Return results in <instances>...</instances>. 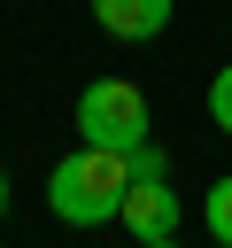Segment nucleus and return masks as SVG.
Here are the masks:
<instances>
[{"instance_id":"nucleus-5","label":"nucleus","mask_w":232,"mask_h":248,"mask_svg":"<svg viewBox=\"0 0 232 248\" xmlns=\"http://www.w3.org/2000/svg\"><path fill=\"white\" fill-rule=\"evenodd\" d=\"M201 217H209V232L232 248V178H217V186L201 194Z\"/></svg>"},{"instance_id":"nucleus-2","label":"nucleus","mask_w":232,"mask_h":248,"mask_svg":"<svg viewBox=\"0 0 232 248\" xmlns=\"http://www.w3.org/2000/svg\"><path fill=\"white\" fill-rule=\"evenodd\" d=\"M77 132L93 140V147H147V101H139V85H124V78H93L85 93H77Z\"/></svg>"},{"instance_id":"nucleus-1","label":"nucleus","mask_w":232,"mask_h":248,"mask_svg":"<svg viewBox=\"0 0 232 248\" xmlns=\"http://www.w3.org/2000/svg\"><path fill=\"white\" fill-rule=\"evenodd\" d=\"M124 194H131V155L93 147V140H77V155H62L46 178V202L62 225H108V217H124Z\"/></svg>"},{"instance_id":"nucleus-3","label":"nucleus","mask_w":232,"mask_h":248,"mask_svg":"<svg viewBox=\"0 0 232 248\" xmlns=\"http://www.w3.org/2000/svg\"><path fill=\"white\" fill-rule=\"evenodd\" d=\"M124 225H131V240H170V225H178V194H170L162 178H131V194H124Z\"/></svg>"},{"instance_id":"nucleus-4","label":"nucleus","mask_w":232,"mask_h":248,"mask_svg":"<svg viewBox=\"0 0 232 248\" xmlns=\"http://www.w3.org/2000/svg\"><path fill=\"white\" fill-rule=\"evenodd\" d=\"M93 23L108 39H155L170 23V0H93Z\"/></svg>"},{"instance_id":"nucleus-9","label":"nucleus","mask_w":232,"mask_h":248,"mask_svg":"<svg viewBox=\"0 0 232 248\" xmlns=\"http://www.w3.org/2000/svg\"><path fill=\"white\" fill-rule=\"evenodd\" d=\"M0 217H8V178H0Z\"/></svg>"},{"instance_id":"nucleus-8","label":"nucleus","mask_w":232,"mask_h":248,"mask_svg":"<svg viewBox=\"0 0 232 248\" xmlns=\"http://www.w3.org/2000/svg\"><path fill=\"white\" fill-rule=\"evenodd\" d=\"M139 248H178V240H139Z\"/></svg>"},{"instance_id":"nucleus-7","label":"nucleus","mask_w":232,"mask_h":248,"mask_svg":"<svg viewBox=\"0 0 232 248\" xmlns=\"http://www.w3.org/2000/svg\"><path fill=\"white\" fill-rule=\"evenodd\" d=\"M131 178H162V147H131Z\"/></svg>"},{"instance_id":"nucleus-6","label":"nucleus","mask_w":232,"mask_h":248,"mask_svg":"<svg viewBox=\"0 0 232 248\" xmlns=\"http://www.w3.org/2000/svg\"><path fill=\"white\" fill-rule=\"evenodd\" d=\"M209 116L232 132V62H224V70H217V85H209Z\"/></svg>"}]
</instances>
